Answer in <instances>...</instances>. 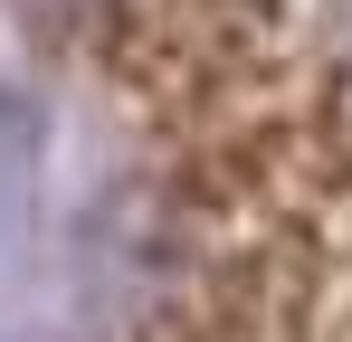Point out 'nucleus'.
I'll return each instance as SVG.
<instances>
[{"label": "nucleus", "instance_id": "obj_1", "mask_svg": "<svg viewBox=\"0 0 352 342\" xmlns=\"http://www.w3.org/2000/svg\"><path fill=\"white\" fill-rule=\"evenodd\" d=\"M143 143V342H352V0H86Z\"/></svg>", "mask_w": 352, "mask_h": 342}]
</instances>
